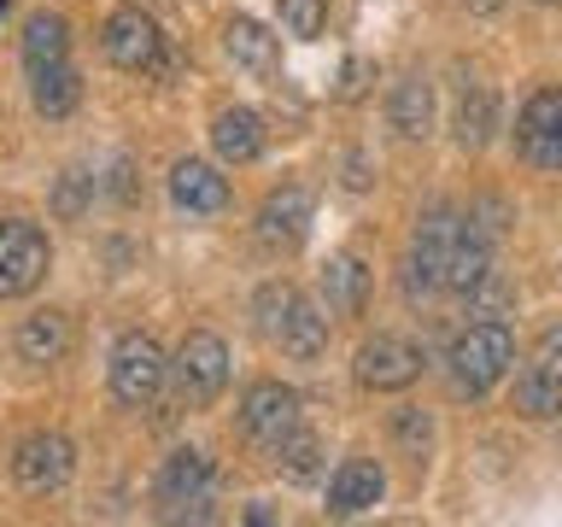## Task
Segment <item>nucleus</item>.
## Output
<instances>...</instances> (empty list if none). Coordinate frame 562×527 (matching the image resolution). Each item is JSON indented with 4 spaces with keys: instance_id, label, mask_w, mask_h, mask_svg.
Segmentation results:
<instances>
[{
    "instance_id": "obj_1",
    "label": "nucleus",
    "mask_w": 562,
    "mask_h": 527,
    "mask_svg": "<svg viewBox=\"0 0 562 527\" xmlns=\"http://www.w3.org/2000/svg\"><path fill=\"white\" fill-rule=\"evenodd\" d=\"M509 363H516V340H509V328L498 323V316H481V323H469L451 340V375H457L463 393L498 386L509 375Z\"/></svg>"
},
{
    "instance_id": "obj_2",
    "label": "nucleus",
    "mask_w": 562,
    "mask_h": 527,
    "mask_svg": "<svg viewBox=\"0 0 562 527\" xmlns=\"http://www.w3.org/2000/svg\"><path fill=\"white\" fill-rule=\"evenodd\" d=\"M170 375H176V399L193 404V411H205V404L228 386V346L205 328L188 334L182 351H176V363H170Z\"/></svg>"
},
{
    "instance_id": "obj_3",
    "label": "nucleus",
    "mask_w": 562,
    "mask_h": 527,
    "mask_svg": "<svg viewBox=\"0 0 562 527\" xmlns=\"http://www.w3.org/2000/svg\"><path fill=\"white\" fill-rule=\"evenodd\" d=\"M165 375H170V363H165V351H158V340L153 334H123V340L112 346V393H117V404H153L158 399V386H165Z\"/></svg>"
},
{
    "instance_id": "obj_4",
    "label": "nucleus",
    "mask_w": 562,
    "mask_h": 527,
    "mask_svg": "<svg viewBox=\"0 0 562 527\" xmlns=\"http://www.w3.org/2000/svg\"><path fill=\"white\" fill-rule=\"evenodd\" d=\"M463 240V217L457 211H428L416 223V240H411V299L446 288V264H451V246Z\"/></svg>"
},
{
    "instance_id": "obj_5",
    "label": "nucleus",
    "mask_w": 562,
    "mask_h": 527,
    "mask_svg": "<svg viewBox=\"0 0 562 527\" xmlns=\"http://www.w3.org/2000/svg\"><path fill=\"white\" fill-rule=\"evenodd\" d=\"M211 481H217V469H211L205 451H176L165 469H158V504H165V516H193L205 522L211 516Z\"/></svg>"
},
{
    "instance_id": "obj_6",
    "label": "nucleus",
    "mask_w": 562,
    "mask_h": 527,
    "mask_svg": "<svg viewBox=\"0 0 562 527\" xmlns=\"http://www.w3.org/2000/svg\"><path fill=\"white\" fill-rule=\"evenodd\" d=\"M47 235L35 223H0V299H24L47 276Z\"/></svg>"
},
{
    "instance_id": "obj_7",
    "label": "nucleus",
    "mask_w": 562,
    "mask_h": 527,
    "mask_svg": "<svg viewBox=\"0 0 562 527\" xmlns=\"http://www.w3.org/2000/svg\"><path fill=\"white\" fill-rule=\"evenodd\" d=\"M240 428H246V439H258L263 451H276L281 439L299 428V393H293V386H281V381L246 386V399H240Z\"/></svg>"
},
{
    "instance_id": "obj_8",
    "label": "nucleus",
    "mask_w": 562,
    "mask_h": 527,
    "mask_svg": "<svg viewBox=\"0 0 562 527\" xmlns=\"http://www.w3.org/2000/svg\"><path fill=\"white\" fill-rule=\"evenodd\" d=\"M70 469H77V451H70L65 434H30L24 446L12 451V481L24 492H35V498L59 492L70 481Z\"/></svg>"
},
{
    "instance_id": "obj_9",
    "label": "nucleus",
    "mask_w": 562,
    "mask_h": 527,
    "mask_svg": "<svg viewBox=\"0 0 562 527\" xmlns=\"http://www.w3.org/2000/svg\"><path fill=\"white\" fill-rule=\"evenodd\" d=\"M100 47L117 70H153L158 59H165V35H158V24L140 7H117L112 18H105Z\"/></svg>"
},
{
    "instance_id": "obj_10",
    "label": "nucleus",
    "mask_w": 562,
    "mask_h": 527,
    "mask_svg": "<svg viewBox=\"0 0 562 527\" xmlns=\"http://www.w3.org/2000/svg\"><path fill=\"white\" fill-rule=\"evenodd\" d=\"M516 141L527 153V165L562 170V88H539L516 117Z\"/></svg>"
},
{
    "instance_id": "obj_11",
    "label": "nucleus",
    "mask_w": 562,
    "mask_h": 527,
    "mask_svg": "<svg viewBox=\"0 0 562 527\" xmlns=\"http://www.w3.org/2000/svg\"><path fill=\"white\" fill-rule=\"evenodd\" d=\"M416 375H422V351L411 340H398V334H375V340L358 346V381L369 393H398Z\"/></svg>"
},
{
    "instance_id": "obj_12",
    "label": "nucleus",
    "mask_w": 562,
    "mask_h": 527,
    "mask_svg": "<svg viewBox=\"0 0 562 527\" xmlns=\"http://www.w3.org/2000/svg\"><path fill=\"white\" fill-rule=\"evenodd\" d=\"M305 235H311V193L305 188H276L258 211V240L270 246V253H293Z\"/></svg>"
},
{
    "instance_id": "obj_13",
    "label": "nucleus",
    "mask_w": 562,
    "mask_h": 527,
    "mask_svg": "<svg viewBox=\"0 0 562 527\" xmlns=\"http://www.w3.org/2000/svg\"><path fill=\"white\" fill-rule=\"evenodd\" d=\"M381 498H386L381 463H369V457H346V463L334 469V481H328V516H363V509H375Z\"/></svg>"
},
{
    "instance_id": "obj_14",
    "label": "nucleus",
    "mask_w": 562,
    "mask_h": 527,
    "mask_svg": "<svg viewBox=\"0 0 562 527\" xmlns=\"http://www.w3.org/2000/svg\"><path fill=\"white\" fill-rule=\"evenodd\" d=\"M211 147H217L223 165H252L263 153V117L252 105H223V112L211 117Z\"/></svg>"
},
{
    "instance_id": "obj_15",
    "label": "nucleus",
    "mask_w": 562,
    "mask_h": 527,
    "mask_svg": "<svg viewBox=\"0 0 562 527\" xmlns=\"http://www.w3.org/2000/svg\"><path fill=\"white\" fill-rule=\"evenodd\" d=\"M170 200L182 205V211H200V217H211V211L228 205V182L205 165V158H182V165L170 170Z\"/></svg>"
},
{
    "instance_id": "obj_16",
    "label": "nucleus",
    "mask_w": 562,
    "mask_h": 527,
    "mask_svg": "<svg viewBox=\"0 0 562 527\" xmlns=\"http://www.w3.org/2000/svg\"><path fill=\"white\" fill-rule=\"evenodd\" d=\"M65 351H70V316L65 311L24 316V328H18V358L47 369V363H65Z\"/></svg>"
},
{
    "instance_id": "obj_17",
    "label": "nucleus",
    "mask_w": 562,
    "mask_h": 527,
    "mask_svg": "<svg viewBox=\"0 0 562 527\" xmlns=\"http://www.w3.org/2000/svg\"><path fill=\"white\" fill-rule=\"evenodd\" d=\"M223 47H228V59H235L240 70H252V77H276V70H281L276 35L263 24H252V18H235V24L223 30Z\"/></svg>"
},
{
    "instance_id": "obj_18",
    "label": "nucleus",
    "mask_w": 562,
    "mask_h": 527,
    "mask_svg": "<svg viewBox=\"0 0 562 527\" xmlns=\"http://www.w3.org/2000/svg\"><path fill=\"white\" fill-rule=\"evenodd\" d=\"M323 299H328L334 316H363V305H369V270H363V258H351V253L328 258Z\"/></svg>"
},
{
    "instance_id": "obj_19",
    "label": "nucleus",
    "mask_w": 562,
    "mask_h": 527,
    "mask_svg": "<svg viewBox=\"0 0 562 527\" xmlns=\"http://www.w3.org/2000/svg\"><path fill=\"white\" fill-rule=\"evenodd\" d=\"M65 53H70V24H65L59 12H35L30 24H24V65H30V77L65 65Z\"/></svg>"
},
{
    "instance_id": "obj_20",
    "label": "nucleus",
    "mask_w": 562,
    "mask_h": 527,
    "mask_svg": "<svg viewBox=\"0 0 562 527\" xmlns=\"http://www.w3.org/2000/svg\"><path fill=\"white\" fill-rule=\"evenodd\" d=\"M516 411L527 416V422H551V416H562V375L557 369H544L539 358L516 375Z\"/></svg>"
},
{
    "instance_id": "obj_21",
    "label": "nucleus",
    "mask_w": 562,
    "mask_h": 527,
    "mask_svg": "<svg viewBox=\"0 0 562 527\" xmlns=\"http://www.w3.org/2000/svg\"><path fill=\"white\" fill-rule=\"evenodd\" d=\"M386 112H393V130L404 141H422L434 130V88L422 82V77H404L393 82V100H386Z\"/></svg>"
},
{
    "instance_id": "obj_22",
    "label": "nucleus",
    "mask_w": 562,
    "mask_h": 527,
    "mask_svg": "<svg viewBox=\"0 0 562 527\" xmlns=\"http://www.w3.org/2000/svg\"><path fill=\"white\" fill-rule=\"evenodd\" d=\"M486 270H492V240H486V228L463 223V240L451 246V264H446V288H451V293H474Z\"/></svg>"
},
{
    "instance_id": "obj_23",
    "label": "nucleus",
    "mask_w": 562,
    "mask_h": 527,
    "mask_svg": "<svg viewBox=\"0 0 562 527\" xmlns=\"http://www.w3.org/2000/svg\"><path fill=\"white\" fill-rule=\"evenodd\" d=\"M281 351H293V358H323V351H328V316L299 299L293 316H288V328H281Z\"/></svg>"
},
{
    "instance_id": "obj_24",
    "label": "nucleus",
    "mask_w": 562,
    "mask_h": 527,
    "mask_svg": "<svg viewBox=\"0 0 562 527\" xmlns=\"http://www.w3.org/2000/svg\"><path fill=\"white\" fill-rule=\"evenodd\" d=\"M77 100H82V77L70 65H53L35 77V112L42 117H70L77 112Z\"/></svg>"
},
{
    "instance_id": "obj_25",
    "label": "nucleus",
    "mask_w": 562,
    "mask_h": 527,
    "mask_svg": "<svg viewBox=\"0 0 562 527\" xmlns=\"http://www.w3.org/2000/svg\"><path fill=\"white\" fill-rule=\"evenodd\" d=\"M492 130H498V100H492V88H474V94L457 100V141H463V147H486Z\"/></svg>"
},
{
    "instance_id": "obj_26",
    "label": "nucleus",
    "mask_w": 562,
    "mask_h": 527,
    "mask_svg": "<svg viewBox=\"0 0 562 527\" xmlns=\"http://www.w3.org/2000/svg\"><path fill=\"white\" fill-rule=\"evenodd\" d=\"M276 463H281V474H288V481H316V469H323V446H316V434L293 428V434L276 446Z\"/></svg>"
},
{
    "instance_id": "obj_27",
    "label": "nucleus",
    "mask_w": 562,
    "mask_h": 527,
    "mask_svg": "<svg viewBox=\"0 0 562 527\" xmlns=\"http://www.w3.org/2000/svg\"><path fill=\"white\" fill-rule=\"evenodd\" d=\"M293 305H299V293L288 288V281H270V288H258V299H252V311H258V328L270 334V340H281V328H288Z\"/></svg>"
},
{
    "instance_id": "obj_28",
    "label": "nucleus",
    "mask_w": 562,
    "mask_h": 527,
    "mask_svg": "<svg viewBox=\"0 0 562 527\" xmlns=\"http://www.w3.org/2000/svg\"><path fill=\"white\" fill-rule=\"evenodd\" d=\"M88 205H94V176H88V170H65L59 188H53V211H59L65 223H77Z\"/></svg>"
},
{
    "instance_id": "obj_29",
    "label": "nucleus",
    "mask_w": 562,
    "mask_h": 527,
    "mask_svg": "<svg viewBox=\"0 0 562 527\" xmlns=\"http://www.w3.org/2000/svg\"><path fill=\"white\" fill-rule=\"evenodd\" d=\"M393 439H398V451L411 457V463H422V457H428V446H434V422L422 416V411H398V416H393Z\"/></svg>"
},
{
    "instance_id": "obj_30",
    "label": "nucleus",
    "mask_w": 562,
    "mask_h": 527,
    "mask_svg": "<svg viewBox=\"0 0 562 527\" xmlns=\"http://www.w3.org/2000/svg\"><path fill=\"white\" fill-rule=\"evenodd\" d=\"M276 7H281L288 35H299V42H311V35L323 30V18H328V0H276Z\"/></svg>"
},
{
    "instance_id": "obj_31",
    "label": "nucleus",
    "mask_w": 562,
    "mask_h": 527,
    "mask_svg": "<svg viewBox=\"0 0 562 527\" xmlns=\"http://www.w3.org/2000/svg\"><path fill=\"white\" fill-rule=\"evenodd\" d=\"M509 299H516V288H509V281H498V276H481V288H474L469 293V305L474 311H481V316H498V323H504V305H509Z\"/></svg>"
},
{
    "instance_id": "obj_32",
    "label": "nucleus",
    "mask_w": 562,
    "mask_h": 527,
    "mask_svg": "<svg viewBox=\"0 0 562 527\" xmlns=\"http://www.w3.org/2000/svg\"><path fill=\"white\" fill-rule=\"evenodd\" d=\"M369 77H375V65H369V59H351V65L340 70V100H358Z\"/></svg>"
},
{
    "instance_id": "obj_33",
    "label": "nucleus",
    "mask_w": 562,
    "mask_h": 527,
    "mask_svg": "<svg viewBox=\"0 0 562 527\" xmlns=\"http://www.w3.org/2000/svg\"><path fill=\"white\" fill-rule=\"evenodd\" d=\"M539 363H544V369H557V375H562V328H551V334L539 340Z\"/></svg>"
},
{
    "instance_id": "obj_34",
    "label": "nucleus",
    "mask_w": 562,
    "mask_h": 527,
    "mask_svg": "<svg viewBox=\"0 0 562 527\" xmlns=\"http://www.w3.org/2000/svg\"><path fill=\"white\" fill-rule=\"evenodd\" d=\"M130 176H135L130 165H117V170H112V193H117V200H135V182H130Z\"/></svg>"
},
{
    "instance_id": "obj_35",
    "label": "nucleus",
    "mask_w": 562,
    "mask_h": 527,
    "mask_svg": "<svg viewBox=\"0 0 562 527\" xmlns=\"http://www.w3.org/2000/svg\"><path fill=\"white\" fill-rule=\"evenodd\" d=\"M463 7H469V12H498L504 0H463Z\"/></svg>"
},
{
    "instance_id": "obj_36",
    "label": "nucleus",
    "mask_w": 562,
    "mask_h": 527,
    "mask_svg": "<svg viewBox=\"0 0 562 527\" xmlns=\"http://www.w3.org/2000/svg\"><path fill=\"white\" fill-rule=\"evenodd\" d=\"M539 7H551V0H539Z\"/></svg>"
}]
</instances>
